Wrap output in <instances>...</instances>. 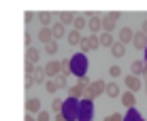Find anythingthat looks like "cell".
<instances>
[{"mask_svg":"<svg viewBox=\"0 0 147 121\" xmlns=\"http://www.w3.org/2000/svg\"><path fill=\"white\" fill-rule=\"evenodd\" d=\"M88 28L92 30V34H98L100 28H102V17H100V15H92V17L88 19Z\"/></svg>","mask_w":147,"mask_h":121,"instance_id":"cell-8","label":"cell"},{"mask_svg":"<svg viewBox=\"0 0 147 121\" xmlns=\"http://www.w3.org/2000/svg\"><path fill=\"white\" fill-rule=\"evenodd\" d=\"M109 74H111L113 79H117V77H121V68H119V66H111V68H109Z\"/></svg>","mask_w":147,"mask_h":121,"instance_id":"cell-34","label":"cell"},{"mask_svg":"<svg viewBox=\"0 0 147 121\" xmlns=\"http://www.w3.org/2000/svg\"><path fill=\"white\" fill-rule=\"evenodd\" d=\"M81 32H77V30H70V32L66 34V40H68V45H73V47H79V43H81Z\"/></svg>","mask_w":147,"mask_h":121,"instance_id":"cell-15","label":"cell"},{"mask_svg":"<svg viewBox=\"0 0 147 121\" xmlns=\"http://www.w3.org/2000/svg\"><path fill=\"white\" fill-rule=\"evenodd\" d=\"M32 77H34V81L36 83H47V74H45V66L40 68V66H34V72H32Z\"/></svg>","mask_w":147,"mask_h":121,"instance_id":"cell-16","label":"cell"},{"mask_svg":"<svg viewBox=\"0 0 147 121\" xmlns=\"http://www.w3.org/2000/svg\"><path fill=\"white\" fill-rule=\"evenodd\" d=\"M55 121H66V119H64V115H62V113H58V115H55Z\"/></svg>","mask_w":147,"mask_h":121,"instance_id":"cell-41","label":"cell"},{"mask_svg":"<svg viewBox=\"0 0 147 121\" xmlns=\"http://www.w3.org/2000/svg\"><path fill=\"white\" fill-rule=\"evenodd\" d=\"M145 77H147V62H145Z\"/></svg>","mask_w":147,"mask_h":121,"instance_id":"cell-44","label":"cell"},{"mask_svg":"<svg viewBox=\"0 0 147 121\" xmlns=\"http://www.w3.org/2000/svg\"><path fill=\"white\" fill-rule=\"evenodd\" d=\"M119 43L121 45H128V43H132V38H134V32H132V30H130V28H121L119 30Z\"/></svg>","mask_w":147,"mask_h":121,"instance_id":"cell-11","label":"cell"},{"mask_svg":"<svg viewBox=\"0 0 147 121\" xmlns=\"http://www.w3.org/2000/svg\"><path fill=\"white\" fill-rule=\"evenodd\" d=\"M70 74H75V77H79V79L88 74V57L81 51L70 57Z\"/></svg>","mask_w":147,"mask_h":121,"instance_id":"cell-1","label":"cell"},{"mask_svg":"<svg viewBox=\"0 0 147 121\" xmlns=\"http://www.w3.org/2000/svg\"><path fill=\"white\" fill-rule=\"evenodd\" d=\"M26 113L28 115H32V113H40V100L38 98H28L26 100Z\"/></svg>","mask_w":147,"mask_h":121,"instance_id":"cell-9","label":"cell"},{"mask_svg":"<svg viewBox=\"0 0 147 121\" xmlns=\"http://www.w3.org/2000/svg\"><path fill=\"white\" fill-rule=\"evenodd\" d=\"M105 94H107L109 98H117V96H121V94H119V85H117V83H107Z\"/></svg>","mask_w":147,"mask_h":121,"instance_id":"cell-22","label":"cell"},{"mask_svg":"<svg viewBox=\"0 0 147 121\" xmlns=\"http://www.w3.org/2000/svg\"><path fill=\"white\" fill-rule=\"evenodd\" d=\"M62 115L66 121H77L79 119V100L75 98H66L62 104Z\"/></svg>","mask_w":147,"mask_h":121,"instance_id":"cell-2","label":"cell"},{"mask_svg":"<svg viewBox=\"0 0 147 121\" xmlns=\"http://www.w3.org/2000/svg\"><path fill=\"white\" fill-rule=\"evenodd\" d=\"M132 74H134V77L145 74V62H143V59H134V62H132Z\"/></svg>","mask_w":147,"mask_h":121,"instance_id":"cell-21","label":"cell"},{"mask_svg":"<svg viewBox=\"0 0 147 121\" xmlns=\"http://www.w3.org/2000/svg\"><path fill=\"white\" fill-rule=\"evenodd\" d=\"M24 121H36V119H34L32 115H26V119H24Z\"/></svg>","mask_w":147,"mask_h":121,"instance_id":"cell-43","label":"cell"},{"mask_svg":"<svg viewBox=\"0 0 147 121\" xmlns=\"http://www.w3.org/2000/svg\"><path fill=\"white\" fill-rule=\"evenodd\" d=\"M117 19H119V11H111L107 13L102 17V30L105 32H113L115 30V23H117Z\"/></svg>","mask_w":147,"mask_h":121,"instance_id":"cell-5","label":"cell"},{"mask_svg":"<svg viewBox=\"0 0 147 121\" xmlns=\"http://www.w3.org/2000/svg\"><path fill=\"white\" fill-rule=\"evenodd\" d=\"M38 21H40L43 28H49V23H51V13H47V11L38 13Z\"/></svg>","mask_w":147,"mask_h":121,"instance_id":"cell-25","label":"cell"},{"mask_svg":"<svg viewBox=\"0 0 147 121\" xmlns=\"http://www.w3.org/2000/svg\"><path fill=\"white\" fill-rule=\"evenodd\" d=\"M34 83H36V81H34V77H32V74H26V87L30 89V87H32Z\"/></svg>","mask_w":147,"mask_h":121,"instance_id":"cell-38","label":"cell"},{"mask_svg":"<svg viewBox=\"0 0 147 121\" xmlns=\"http://www.w3.org/2000/svg\"><path fill=\"white\" fill-rule=\"evenodd\" d=\"M32 19H34V15L30 13V11H28L26 15H24V21H26V23H30V21H32Z\"/></svg>","mask_w":147,"mask_h":121,"instance_id":"cell-39","label":"cell"},{"mask_svg":"<svg viewBox=\"0 0 147 121\" xmlns=\"http://www.w3.org/2000/svg\"><path fill=\"white\" fill-rule=\"evenodd\" d=\"M105 121H124V117L117 113H113V115H109V117H105Z\"/></svg>","mask_w":147,"mask_h":121,"instance_id":"cell-37","label":"cell"},{"mask_svg":"<svg viewBox=\"0 0 147 121\" xmlns=\"http://www.w3.org/2000/svg\"><path fill=\"white\" fill-rule=\"evenodd\" d=\"M68 94H70V98L79 100L81 96H85V89L81 87V85H73V87H68Z\"/></svg>","mask_w":147,"mask_h":121,"instance_id":"cell-24","label":"cell"},{"mask_svg":"<svg viewBox=\"0 0 147 121\" xmlns=\"http://www.w3.org/2000/svg\"><path fill=\"white\" fill-rule=\"evenodd\" d=\"M24 38H26V45H28V47H32V45H30V43H32V38H30V32H26V36H24Z\"/></svg>","mask_w":147,"mask_h":121,"instance_id":"cell-40","label":"cell"},{"mask_svg":"<svg viewBox=\"0 0 147 121\" xmlns=\"http://www.w3.org/2000/svg\"><path fill=\"white\" fill-rule=\"evenodd\" d=\"M73 30H77V32H81L85 26H88V19H85V15H75V21H73Z\"/></svg>","mask_w":147,"mask_h":121,"instance_id":"cell-20","label":"cell"},{"mask_svg":"<svg viewBox=\"0 0 147 121\" xmlns=\"http://www.w3.org/2000/svg\"><path fill=\"white\" fill-rule=\"evenodd\" d=\"M53 81H55V85H58V89H64V87H66V74H62V72H60Z\"/></svg>","mask_w":147,"mask_h":121,"instance_id":"cell-30","label":"cell"},{"mask_svg":"<svg viewBox=\"0 0 147 121\" xmlns=\"http://www.w3.org/2000/svg\"><path fill=\"white\" fill-rule=\"evenodd\" d=\"M141 85H143V83H141V79L139 77H134V74H128V77H126V87H128V92H139V89H141Z\"/></svg>","mask_w":147,"mask_h":121,"instance_id":"cell-7","label":"cell"},{"mask_svg":"<svg viewBox=\"0 0 147 121\" xmlns=\"http://www.w3.org/2000/svg\"><path fill=\"white\" fill-rule=\"evenodd\" d=\"M121 104H124L126 108H134V104H136V96H134V92L121 94Z\"/></svg>","mask_w":147,"mask_h":121,"instance_id":"cell-12","label":"cell"},{"mask_svg":"<svg viewBox=\"0 0 147 121\" xmlns=\"http://www.w3.org/2000/svg\"><path fill=\"white\" fill-rule=\"evenodd\" d=\"M38 40L43 45H47V43H51L53 36H51V28H40L38 30Z\"/></svg>","mask_w":147,"mask_h":121,"instance_id":"cell-17","label":"cell"},{"mask_svg":"<svg viewBox=\"0 0 147 121\" xmlns=\"http://www.w3.org/2000/svg\"><path fill=\"white\" fill-rule=\"evenodd\" d=\"M111 53H113V57H121V55L126 53V45H121L119 40H117V43H113V47H111Z\"/></svg>","mask_w":147,"mask_h":121,"instance_id":"cell-23","label":"cell"},{"mask_svg":"<svg viewBox=\"0 0 147 121\" xmlns=\"http://www.w3.org/2000/svg\"><path fill=\"white\" fill-rule=\"evenodd\" d=\"M60 72L62 74H70V59H60Z\"/></svg>","mask_w":147,"mask_h":121,"instance_id":"cell-27","label":"cell"},{"mask_svg":"<svg viewBox=\"0 0 147 121\" xmlns=\"http://www.w3.org/2000/svg\"><path fill=\"white\" fill-rule=\"evenodd\" d=\"M62 104H64V100L53 98V102H51V110H53L55 115H58V113H62Z\"/></svg>","mask_w":147,"mask_h":121,"instance_id":"cell-29","label":"cell"},{"mask_svg":"<svg viewBox=\"0 0 147 121\" xmlns=\"http://www.w3.org/2000/svg\"><path fill=\"white\" fill-rule=\"evenodd\" d=\"M45 51H47L49 55H55V53H58V43H55V40L47 43V45H45Z\"/></svg>","mask_w":147,"mask_h":121,"instance_id":"cell-31","label":"cell"},{"mask_svg":"<svg viewBox=\"0 0 147 121\" xmlns=\"http://www.w3.org/2000/svg\"><path fill=\"white\" fill-rule=\"evenodd\" d=\"M58 19H60V23L62 26H68V23H73L75 21V13H70V11H62L58 15Z\"/></svg>","mask_w":147,"mask_h":121,"instance_id":"cell-18","label":"cell"},{"mask_svg":"<svg viewBox=\"0 0 147 121\" xmlns=\"http://www.w3.org/2000/svg\"><path fill=\"white\" fill-rule=\"evenodd\" d=\"M145 57H147V49H145ZM145 62H147V59H145Z\"/></svg>","mask_w":147,"mask_h":121,"instance_id":"cell-45","label":"cell"},{"mask_svg":"<svg viewBox=\"0 0 147 121\" xmlns=\"http://www.w3.org/2000/svg\"><path fill=\"white\" fill-rule=\"evenodd\" d=\"M38 49L36 47H28L26 49V64H34L36 66V62H38Z\"/></svg>","mask_w":147,"mask_h":121,"instance_id":"cell-13","label":"cell"},{"mask_svg":"<svg viewBox=\"0 0 147 121\" xmlns=\"http://www.w3.org/2000/svg\"><path fill=\"white\" fill-rule=\"evenodd\" d=\"M88 40H90V47H92V49H98V47H100V38H98V34H90Z\"/></svg>","mask_w":147,"mask_h":121,"instance_id":"cell-32","label":"cell"},{"mask_svg":"<svg viewBox=\"0 0 147 121\" xmlns=\"http://www.w3.org/2000/svg\"><path fill=\"white\" fill-rule=\"evenodd\" d=\"M51 36H53V40H60V38H64L66 36V26H62V23H53L51 26Z\"/></svg>","mask_w":147,"mask_h":121,"instance_id":"cell-10","label":"cell"},{"mask_svg":"<svg viewBox=\"0 0 147 121\" xmlns=\"http://www.w3.org/2000/svg\"><path fill=\"white\" fill-rule=\"evenodd\" d=\"M45 74L49 79H55L60 74V59H51V62L45 64Z\"/></svg>","mask_w":147,"mask_h":121,"instance_id":"cell-6","label":"cell"},{"mask_svg":"<svg viewBox=\"0 0 147 121\" xmlns=\"http://www.w3.org/2000/svg\"><path fill=\"white\" fill-rule=\"evenodd\" d=\"M132 45L136 49H147V36L143 32H134V38H132Z\"/></svg>","mask_w":147,"mask_h":121,"instance_id":"cell-14","label":"cell"},{"mask_svg":"<svg viewBox=\"0 0 147 121\" xmlns=\"http://www.w3.org/2000/svg\"><path fill=\"white\" fill-rule=\"evenodd\" d=\"M105 89H107V83H105V81H100V79L92 81L90 87L85 89V100H94V98H98V96H102Z\"/></svg>","mask_w":147,"mask_h":121,"instance_id":"cell-4","label":"cell"},{"mask_svg":"<svg viewBox=\"0 0 147 121\" xmlns=\"http://www.w3.org/2000/svg\"><path fill=\"white\" fill-rule=\"evenodd\" d=\"M94 119V102L92 100H79V119L77 121H92Z\"/></svg>","mask_w":147,"mask_h":121,"instance_id":"cell-3","label":"cell"},{"mask_svg":"<svg viewBox=\"0 0 147 121\" xmlns=\"http://www.w3.org/2000/svg\"><path fill=\"white\" fill-rule=\"evenodd\" d=\"M124 121H143V117H141V113H136L134 108H130L128 113H126V117H124Z\"/></svg>","mask_w":147,"mask_h":121,"instance_id":"cell-26","label":"cell"},{"mask_svg":"<svg viewBox=\"0 0 147 121\" xmlns=\"http://www.w3.org/2000/svg\"><path fill=\"white\" fill-rule=\"evenodd\" d=\"M141 32H143V34H145V36H147V19H145V21H143V30H141Z\"/></svg>","mask_w":147,"mask_h":121,"instance_id":"cell-42","label":"cell"},{"mask_svg":"<svg viewBox=\"0 0 147 121\" xmlns=\"http://www.w3.org/2000/svg\"><path fill=\"white\" fill-rule=\"evenodd\" d=\"M79 49H81V53H88V51H92V47H90V40H88V36H83L81 38V43H79Z\"/></svg>","mask_w":147,"mask_h":121,"instance_id":"cell-28","label":"cell"},{"mask_svg":"<svg viewBox=\"0 0 147 121\" xmlns=\"http://www.w3.org/2000/svg\"><path fill=\"white\" fill-rule=\"evenodd\" d=\"M90 83H92V81H90V77L85 74V77H81V79H79V83H77V85H81L83 89H88V87H90Z\"/></svg>","mask_w":147,"mask_h":121,"instance_id":"cell-35","label":"cell"},{"mask_svg":"<svg viewBox=\"0 0 147 121\" xmlns=\"http://www.w3.org/2000/svg\"><path fill=\"white\" fill-rule=\"evenodd\" d=\"M98 38H100V47H113V43H115L111 32H102Z\"/></svg>","mask_w":147,"mask_h":121,"instance_id":"cell-19","label":"cell"},{"mask_svg":"<svg viewBox=\"0 0 147 121\" xmlns=\"http://www.w3.org/2000/svg\"><path fill=\"white\" fill-rule=\"evenodd\" d=\"M45 89H47L49 94L58 92V85H55V81H53V79H47V83H45Z\"/></svg>","mask_w":147,"mask_h":121,"instance_id":"cell-33","label":"cell"},{"mask_svg":"<svg viewBox=\"0 0 147 121\" xmlns=\"http://www.w3.org/2000/svg\"><path fill=\"white\" fill-rule=\"evenodd\" d=\"M36 121H49V110H40L38 117H36Z\"/></svg>","mask_w":147,"mask_h":121,"instance_id":"cell-36","label":"cell"}]
</instances>
